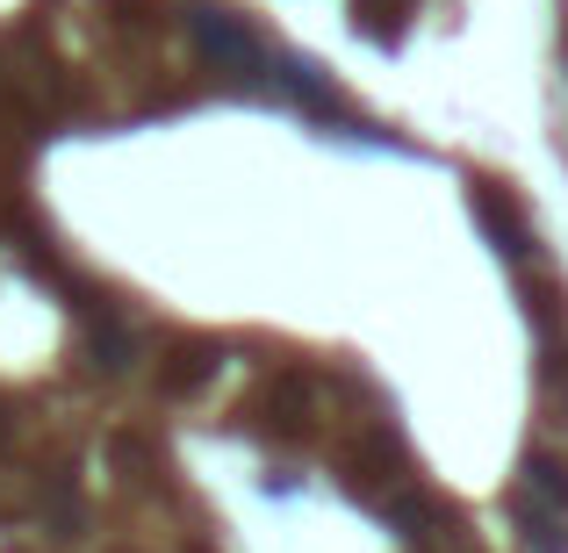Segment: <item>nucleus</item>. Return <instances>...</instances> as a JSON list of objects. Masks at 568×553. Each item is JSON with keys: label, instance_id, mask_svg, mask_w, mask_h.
<instances>
[{"label": "nucleus", "instance_id": "nucleus-1", "mask_svg": "<svg viewBox=\"0 0 568 553\" xmlns=\"http://www.w3.org/2000/svg\"><path fill=\"white\" fill-rule=\"evenodd\" d=\"M194 37H202L209 58H216V72H231V80H245V86L274 80V58L260 51V37H252L231 8H194Z\"/></svg>", "mask_w": 568, "mask_h": 553}, {"label": "nucleus", "instance_id": "nucleus-2", "mask_svg": "<svg viewBox=\"0 0 568 553\" xmlns=\"http://www.w3.org/2000/svg\"><path fill=\"white\" fill-rule=\"evenodd\" d=\"M475 208H483V223H489V237H497V252H511V259H532V237H526V223H518V208L504 202L497 208V194H475Z\"/></svg>", "mask_w": 568, "mask_h": 553}, {"label": "nucleus", "instance_id": "nucleus-3", "mask_svg": "<svg viewBox=\"0 0 568 553\" xmlns=\"http://www.w3.org/2000/svg\"><path fill=\"white\" fill-rule=\"evenodd\" d=\"M202 373H216V346H202V338H194V346H181V367H166V388H173V396H187Z\"/></svg>", "mask_w": 568, "mask_h": 553}]
</instances>
